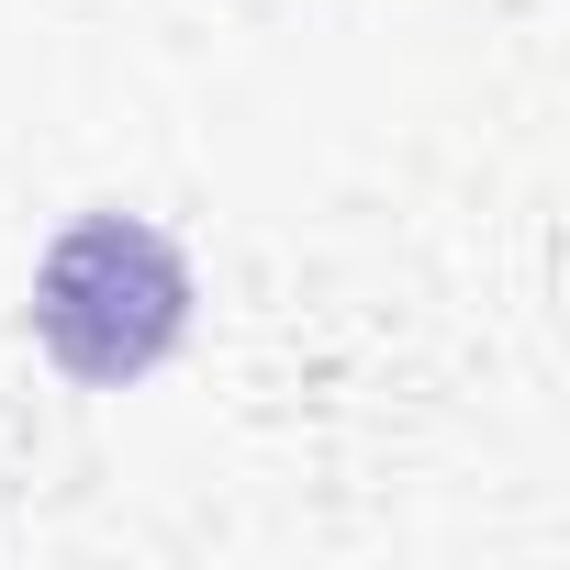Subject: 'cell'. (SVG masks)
<instances>
[{
    "mask_svg": "<svg viewBox=\"0 0 570 570\" xmlns=\"http://www.w3.org/2000/svg\"><path fill=\"white\" fill-rule=\"evenodd\" d=\"M179 314H190L179 246H168L157 224H124V213L57 235V257H46V279H35V325H46V347H57L79 381H135V370H157L168 336H179Z\"/></svg>",
    "mask_w": 570,
    "mask_h": 570,
    "instance_id": "1",
    "label": "cell"
}]
</instances>
